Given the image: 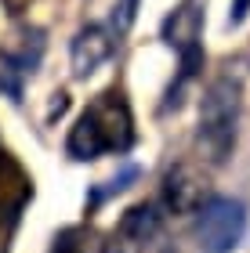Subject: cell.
I'll return each instance as SVG.
<instances>
[{
    "mask_svg": "<svg viewBox=\"0 0 250 253\" xmlns=\"http://www.w3.org/2000/svg\"><path fill=\"white\" fill-rule=\"evenodd\" d=\"M29 199H33V181L15 159L0 152V228H15Z\"/></svg>",
    "mask_w": 250,
    "mask_h": 253,
    "instance_id": "cell-5",
    "label": "cell"
},
{
    "mask_svg": "<svg viewBox=\"0 0 250 253\" xmlns=\"http://www.w3.org/2000/svg\"><path fill=\"white\" fill-rule=\"evenodd\" d=\"M131 145H134V120L127 98L120 90H101L69 130L65 152L73 159H98L105 152H127Z\"/></svg>",
    "mask_w": 250,
    "mask_h": 253,
    "instance_id": "cell-1",
    "label": "cell"
},
{
    "mask_svg": "<svg viewBox=\"0 0 250 253\" xmlns=\"http://www.w3.org/2000/svg\"><path fill=\"white\" fill-rule=\"evenodd\" d=\"M200 29H203V0H181L174 7V15H167V22H163V40L181 51V76L185 80L203 62Z\"/></svg>",
    "mask_w": 250,
    "mask_h": 253,
    "instance_id": "cell-4",
    "label": "cell"
},
{
    "mask_svg": "<svg viewBox=\"0 0 250 253\" xmlns=\"http://www.w3.org/2000/svg\"><path fill=\"white\" fill-rule=\"evenodd\" d=\"M156 232H160V213H156V206H149V203L131 206V210L123 213V221H120V235L131 239V243H149Z\"/></svg>",
    "mask_w": 250,
    "mask_h": 253,
    "instance_id": "cell-8",
    "label": "cell"
},
{
    "mask_svg": "<svg viewBox=\"0 0 250 253\" xmlns=\"http://www.w3.org/2000/svg\"><path fill=\"white\" fill-rule=\"evenodd\" d=\"M0 253H4V250H0Z\"/></svg>",
    "mask_w": 250,
    "mask_h": 253,
    "instance_id": "cell-10",
    "label": "cell"
},
{
    "mask_svg": "<svg viewBox=\"0 0 250 253\" xmlns=\"http://www.w3.org/2000/svg\"><path fill=\"white\" fill-rule=\"evenodd\" d=\"M236 120H240V84L232 76L214 80L200 105V148L210 163H225L236 141Z\"/></svg>",
    "mask_w": 250,
    "mask_h": 253,
    "instance_id": "cell-2",
    "label": "cell"
},
{
    "mask_svg": "<svg viewBox=\"0 0 250 253\" xmlns=\"http://www.w3.org/2000/svg\"><path fill=\"white\" fill-rule=\"evenodd\" d=\"M247 11H250V0H232V15H229V22H232V26H240V22L247 18Z\"/></svg>",
    "mask_w": 250,
    "mask_h": 253,
    "instance_id": "cell-9",
    "label": "cell"
},
{
    "mask_svg": "<svg viewBox=\"0 0 250 253\" xmlns=\"http://www.w3.org/2000/svg\"><path fill=\"white\" fill-rule=\"evenodd\" d=\"M203 195H207V181L192 167H174L163 181V199L174 213H200Z\"/></svg>",
    "mask_w": 250,
    "mask_h": 253,
    "instance_id": "cell-6",
    "label": "cell"
},
{
    "mask_svg": "<svg viewBox=\"0 0 250 253\" xmlns=\"http://www.w3.org/2000/svg\"><path fill=\"white\" fill-rule=\"evenodd\" d=\"M247 206L229 195H214L200 206V243L207 253H229L243 239Z\"/></svg>",
    "mask_w": 250,
    "mask_h": 253,
    "instance_id": "cell-3",
    "label": "cell"
},
{
    "mask_svg": "<svg viewBox=\"0 0 250 253\" xmlns=\"http://www.w3.org/2000/svg\"><path fill=\"white\" fill-rule=\"evenodd\" d=\"M109 54H112V40H109L105 29H101V26L80 29L76 40H73V76H80V80L91 76Z\"/></svg>",
    "mask_w": 250,
    "mask_h": 253,
    "instance_id": "cell-7",
    "label": "cell"
}]
</instances>
